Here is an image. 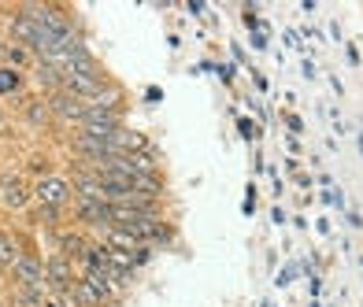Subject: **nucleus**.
Instances as JSON below:
<instances>
[{
    "label": "nucleus",
    "mask_w": 363,
    "mask_h": 307,
    "mask_svg": "<svg viewBox=\"0 0 363 307\" xmlns=\"http://www.w3.org/2000/svg\"><path fill=\"white\" fill-rule=\"evenodd\" d=\"M30 185H34V204H38V207H56V212H67V215H71V204H74L71 174L48 170L45 178H34Z\"/></svg>",
    "instance_id": "obj_1"
},
{
    "label": "nucleus",
    "mask_w": 363,
    "mask_h": 307,
    "mask_svg": "<svg viewBox=\"0 0 363 307\" xmlns=\"http://www.w3.org/2000/svg\"><path fill=\"white\" fill-rule=\"evenodd\" d=\"M111 82L108 78V71L104 67H93V71H71V74H63V89H67L71 96H78L82 104H93L96 96L104 93V86Z\"/></svg>",
    "instance_id": "obj_2"
},
{
    "label": "nucleus",
    "mask_w": 363,
    "mask_h": 307,
    "mask_svg": "<svg viewBox=\"0 0 363 307\" xmlns=\"http://www.w3.org/2000/svg\"><path fill=\"white\" fill-rule=\"evenodd\" d=\"M30 200H34V185L23 174H15V170L0 174V207L4 212H26Z\"/></svg>",
    "instance_id": "obj_3"
},
{
    "label": "nucleus",
    "mask_w": 363,
    "mask_h": 307,
    "mask_svg": "<svg viewBox=\"0 0 363 307\" xmlns=\"http://www.w3.org/2000/svg\"><path fill=\"white\" fill-rule=\"evenodd\" d=\"M45 104H48V111H52V122L56 126H71V130H78L82 119H86V104H82L78 96H71L67 89L45 96Z\"/></svg>",
    "instance_id": "obj_4"
},
{
    "label": "nucleus",
    "mask_w": 363,
    "mask_h": 307,
    "mask_svg": "<svg viewBox=\"0 0 363 307\" xmlns=\"http://www.w3.org/2000/svg\"><path fill=\"white\" fill-rule=\"evenodd\" d=\"M123 111H96V108H86V119H82L78 130L89 134V137H101V141H111L115 134L123 130Z\"/></svg>",
    "instance_id": "obj_5"
},
{
    "label": "nucleus",
    "mask_w": 363,
    "mask_h": 307,
    "mask_svg": "<svg viewBox=\"0 0 363 307\" xmlns=\"http://www.w3.org/2000/svg\"><path fill=\"white\" fill-rule=\"evenodd\" d=\"M74 282H78V270H74V263L71 260H63V255H48L45 260V289L48 293H71L74 289Z\"/></svg>",
    "instance_id": "obj_6"
},
{
    "label": "nucleus",
    "mask_w": 363,
    "mask_h": 307,
    "mask_svg": "<svg viewBox=\"0 0 363 307\" xmlns=\"http://www.w3.org/2000/svg\"><path fill=\"white\" fill-rule=\"evenodd\" d=\"M52 241H56V255H63V260H71V263H82L86 245H89V233L71 222V226H63V230H56Z\"/></svg>",
    "instance_id": "obj_7"
},
{
    "label": "nucleus",
    "mask_w": 363,
    "mask_h": 307,
    "mask_svg": "<svg viewBox=\"0 0 363 307\" xmlns=\"http://www.w3.org/2000/svg\"><path fill=\"white\" fill-rule=\"evenodd\" d=\"M8 278H11V285H45V260L34 248H26L15 260V267L8 270Z\"/></svg>",
    "instance_id": "obj_8"
},
{
    "label": "nucleus",
    "mask_w": 363,
    "mask_h": 307,
    "mask_svg": "<svg viewBox=\"0 0 363 307\" xmlns=\"http://www.w3.org/2000/svg\"><path fill=\"white\" fill-rule=\"evenodd\" d=\"M23 122L30 126V130H48V126H56L45 96H23Z\"/></svg>",
    "instance_id": "obj_9"
},
{
    "label": "nucleus",
    "mask_w": 363,
    "mask_h": 307,
    "mask_svg": "<svg viewBox=\"0 0 363 307\" xmlns=\"http://www.w3.org/2000/svg\"><path fill=\"white\" fill-rule=\"evenodd\" d=\"M26 252V245H23V237L11 230V226H0V274L4 270H11L15 267V260Z\"/></svg>",
    "instance_id": "obj_10"
},
{
    "label": "nucleus",
    "mask_w": 363,
    "mask_h": 307,
    "mask_svg": "<svg viewBox=\"0 0 363 307\" xmlns=\"http://www.w3.org/2000/svg\"><path fill=\"white\" fill-rule=\"evenodd\" d=\"M48 296H52V293H48L45 285H11L8 303L11 307H45Z\"/></svg>",
    "instance_id": "obj_11"
},
{
    "label": "nucleus",
    "mask_w": 363,
    "mask_h": 307,
    "mask_svg": "<svg viewBox=\"0 0 363 307\" xmlns=\"http://www.w3.org/2000/svg\"><path fill=\"white\" fill-rule=\"evenodd\" d=\"M178 245V230H174V222L167 219H160L148 226V248H174Z\"/></svg>",
    "instance_id": "obj_12"
},
{
    "label": "nucleus",
    "mask_w": 363,
    "mask_h": 307,
    "mask_svg": "<svg viewBox=\"0 0 363 307\" xmlns=\"http://www.w3.org/2000/svg\"><path fill=\"white\" fill-rule=\"evenodd\" d=\"M89 108H96V111H123V108H126V89H123L119 82H108L104 93L96 96Z\"/></svg>",
    "instance_id": "obj_13"
},
{
    "label": "nucleus",
    "mask_w": 363,
    "mask_h": 307,
    "mask_svg": "<svg viewBox=\"0 0 363 307\" xmlns=\"http://www.w3.org/2000/svg\"><path fill=\"white\" fill-rule=\"evenodd\" d=\"M23 89H26V74L23 71L0 67V100H4V96H19L23 100Z\"/></svg>",
    "instance_id": "obj_14"
},
{
    "label": "nucleus",
    "mask_w": 363,
    "mask_h": 307,
    "mask_svg": "<svg viewBox=\"0 0 363 307\" xmlns=\"http://www.w3.org/2000/svg\"><path fill=\"white\" fill-rule=\"evenodd\" d=\"M130 255H134V270H145L148 263H152V255H156V248H148V245H138V248L130 252Z\"/></svg>",
    "instance_id": "obj_15"
},
{
    "label": "nucleus",
    "mask_w": 363,
    "mask_h": 307,
    "mask_svg": "<svg viewBox=\"0 0 363 307\" xmlns=\"http://www.w3.org/2000/svg\"><path fill=\"white\" fill-rule=\"evenodd\" d=\"M286 126L293 134H304V122H301V115H286Z\"/></svg>",
    "instance_id": "obj_16"
},
{
    "label": "nucleus",
    "mask_w": 363,
    "mask_h": 307,
    "mask_svg": "<svg viewBox=\"0 0 363 307\" xmlns=\"http://www.w3.org/2000/svg\"><path fill=\"white\" fill-rule=\"evenodd\" d=\"M238 130H241L245 141H252V122H249V119H238Z\"/></svg>",
    "instance_id": "obj_17"
},
{
    "label": "nucleus",
    "mask_w": 363,
    "mask_h": 307,
    "mask_svg": "<svg viewBox=\"0 0 363 307\" xmlns=\"http://www.w3.org/2000/svg\"><path fill=\"white\" fill-rule=\"evenodd\" d=\"M0 67H8V37H0Z\"/></svg>",
    "instance_id": "obj_18"
},
{
    "label": "nucleus",
    "mask_w": 363,
    "mask_h": 307,
    "mask_svg": "<svg viewBox=\"0 0 363 307\" xmlns=\"http://www.w3.org/2000/svg\"><path fill=\"white\" fill-rule=\"evenodd\" d=\"M160 96H163V93H160V89L152 86V89H148V93H145V100H148V104H156V100H160Z\"/></svg>",
    "instance_id": "obj_19"
},
{
    "label": "nucleus",
    "mask_w": 363,
    "mask_h": 307,
    "mask_svg": "<svg viewBox=\"0 0 363 307\" xmlns=\"http://www.w3.org/2000/svg\"><path fill=\"white\" fill-rule=\"evenodd\" d=\"M4 126H8V115H4V108H0V130H4Z\"/></svg>",
    "instance_id": "obj_20"
},
{
    "label": "nucleus",
    "mask_w": 363,
    "mask_h": 307,
    "mask_svg": "<svg viewBox=\"0 0 363 307\" xmlns=\"http://www.w3.org/2000/svg\"><path fill=\"white\" fill-rule=\"evenodd\" d=\"M45 307H60V303H56V300H52V296H48V303H45Z\"/></svg>",
    "instance_id": "obj_21"
}]
</instances>
